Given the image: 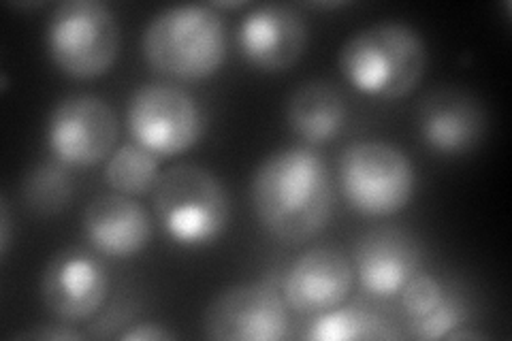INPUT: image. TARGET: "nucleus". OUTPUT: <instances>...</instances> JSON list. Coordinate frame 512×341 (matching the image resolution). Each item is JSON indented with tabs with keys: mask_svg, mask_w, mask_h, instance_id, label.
I'll return each instance as SVG.
<instances>
[{
	"mask_svg": "<svg viewBox=\"0 0 512 341\" xmlns=\"http://www.w3.org/2000/svg\"><path fill=\"white\" fill-rule=\"evenodd\" d=\"M252 207L263 229L286 246H301L325 229L333 211L327 162L310 145L267 156L252 177Z\"/></svg>",
	"mask_w": 512,
	"mask_h": 341,
	"instance_id": "nucleus-1",
	"label": "nucleus"
},
{
	"mask_svg": "<svg viewBox=\"0 0 512 341\" xmlns=\"http://www.w3.org/2000/svg\"><path fill=\"white\" fill-rule=\"evenodd\" d=\"M340 71L348 84L380 101L412 94L427 71V45L419 30L382 22L352 35L340 50Z\"/></svg>",
	"mask_w": 512,
	"mask_h": 341,
	"instance_id": "nucleus-2",
	"label": "nucleus"
},
{
	"mask_svg": "<svg viewBox=\"0 0 512 341\" xmlns=\"http://www.w3.org/2000/svg\"><path fill=\"white\" fill-rule=\"evenodd\" d=\"M143 58L175 81L212 77L227 56V26L214 5H180L160 11L143 30Z\"/></svg>",
	"mask_w": 512,
	"mask_h": 341,
	"instance_id": "nucleus-3",
	"label": "nucleus"
},
{
	"mask_svg": "<svg viewBox=\"0 0 512 341\" xmlns=\"http://www.w3.org/2000/svg\"><path fill=\"white\" fill-rule=\"evenodd\" d=\"M156 218L171 241L184 248L214 243L231 222L229 192L199 165H175L152 190Z\"/></svg>",
	"mask_w": 512,
	"mask_h": 341,
	"instance_id": "nucleus-4",
	"label": "nucleus"
},
{
	"mask_svg": "<svg viewBox=\"0 0 512 341\" xmlns=\"http://www.w3.org/2000/svg\"><path fill=\"white\" fill-rule=\"evenodd\" d=\"M45 47L64 75L96 79L114 67L120 26L114 11L99 0H67L47 18Z\"/></svg>",
	"mask_w": 512,
	"mask_h": 341,
	"instance_id": "nucleus-5",
	"label": "nucleus"
},
{
	"mask_svg": "<svg viewBox=\"0 0 512 341\" xmlns=\"http://www.w3.org/2000/svg\"><path fill=\"white\" fill-rule=\"evenodd\" d=\"M340 188L350 209L389 218L412 201L416 173L410 158L387 141L352 143L340 156Z\"/></svg>",
	"mask_w": 512,
	"mask_h": 341,
	"instance_id": "nucleus-6",
	"label": "nucleus"
},
{
	"mask_svg": "<svg viewBox=\"0 0 512 341\" xmlns=\"http://www.w3.org/2000/svg\"><path fill=\"white\" fill-rule=\"evenodd\" d=\"M128 131L156 158L195 148L203 135V111L192 96L169 84H146L128 101Z\"/></svg>",
	"mask_w": 512,
	"mask_h": 341,
	"instance_id": "nucleus-7",
	"label": "nucleus"
},
{
	"mask_svg": "<svg viewBox=\"0 0 512 341\" xmlns=\"http://www.w3.org/2000/svg\"><path fill=\"white\" fill-rule=\"evenodd\" d=\"M52 158L69 169H88L111 156L118 141V118L99 96L77 94L54 107L45 128Z\"/></svg>",
	"mask_w": 512,
	"mask_h": 341,
	"instance_id": "nucleus-8",
	"label": "nucleus"
},
{
	"mask_svg": "<svg viewBox=\"0 0 512 341\" xmlns=\"http://www.w3.org/2000/svg\"><path fill=\"white\" fill-rule=\"evenodd\" d=\"M203 333L222 341H280L288 335V307L267 284L231 286L205 310Z\"/></svg>",
	"mask_w": 512,
	"mask_h": 341,
	"instance_id": "nucleus-9",
	"label": "nucleus"
},
{
	"mask_svg": "<svg viewBox=\"0 0 512 341\" xmlns=\"http://www.w3.org/2000/svg\"><path fill=\"white\" fill-rule=\"evenodd\" d=\"M109 275L99 256L84 248L60 250L45 265L41 299L56 320L86 322L101 312L107 299Z\"/></svg>",
	"mask_w": 512,
	"mask_h": 341,
	"instance_id": "nucleus-10",
	"label": "nucleus"
},
{
	"mask_svg": "<svg viewBox=\"0 0 512 341\" xmlns=\"http://www.w3.org/2000/svg\"><path fill=\"white\" fill-rule=\"evenodd\" d=\"M355 269L342 248L331 243L303 252L284 278V303L301 316H318L340 307L352 290Z\"/></svg>",
	"mask_w": 512,
	"mask_h": 341,
	"instance_id": "nucleus-11",
	"label": "nucleus"
},
{
	"mask_svg": "<svg viewBox=\"0 0 512 341\" xmlns=\"http://www.w3.org/2000/svg\"><path fill=\"white\" fill-rule=\"evenodd\" d=\"M237 45L254 69L282 73L303 56L308 24L295 7L261 5L244 15L237 28Z\"/></svg>",
	"mask_w": 512,
	"mask_h": 341,
	"instance_id": "nucleus-12",
	"label": "nucleus"
},
{
	"mask_svg": "<svg viewBox=\"0 0 512 341\" xmlns=\"http://www.w3.org/2000/svg\"><path fill=\"white\" fill-rule=\"evenodd\" d=\"M416 126L431 152L455 156L472 152L487 131L485 109L474 96L455 86L429 92L416 111Z\"/></svg>",
	"mask_w": 512,
	"mask_h": 341,
	"instance_id": "nucleus-13",
	"label": "nucleus"
},
{
	"mask_svg": "<svg viewBox=\"0 0 512 341\" xmlns=\"http://www.w3.org/2000/svg\"><path fill=\"white\" fill-rule=\"evenodd\" d=\"M421 267V246L399 226H378L355 248V269L361 286L378 299H391Z\"/></svg>",
	"mask_w": 512,
	"mask_h": 341,
	"instance_id": "nucleus-14",
	"label": "nucleus"
},
{
	"mask_svg": "<svg viewBox=\"0 0 512 341\" xmlns=\"http://www.w3.org/2000/svg\"><path fill=\"white\" fill-rule=\"evenodd\" d=\"M84 235L96 254L131 258L152 239V218L133 197L103 194L84 211Z\"/></svg>",
	"mask_w": 512,
	"mask_h": 341,
	"instance_id": "nucleus-15",
	"label": "nucleus"
},
{
	"mask_svg": "<svg viewBox=\"0 0 512 341\" xmlns=\"http://www.w3.org/2000/svg\"><path fill=\"white\" fill-rule=\"evenodd\" d=\"M348 120L344 92L325 79L301 84L286 103V122L308 145H323L342 133Z\"/></svg>",
	"mask_w": 512,
	"mask_h": 341,
	"instance_id": "nucleus-16",
	"label": "nucleus"
},
{
	"mask_svg": "<svg viewBox=\"0 0 512 341\" xmlns=\"http://www.w3.org/2000/svg\"><path fill=\"white\" fill-rule=\"evenodd\" d=\"M314 341H355V339H393L399 337L391 324L361 303L340 305L335 310L314 316L303 333Z\"/></svg>",
	"mask_w": 512,
	"mask_h": 341,
	"instance_id": "nucleus-17",
	"label": "nucleus"
},
{
	"mask_svg": "<svg viewBox=\"0 0 512 341\" xmlns=\"http://www.w3.org/2000/svg\"><path fill=\"white\" fill-rule=\"evenodd\" d=\"M158 177V158L139 143H124L107 158L105 180L109 188L124 197L150 194Z\"/></svg>",
	"mask_w": 512,
	"mask_h": 341,
	"instance_id": "nucleus-18",
	"label": "nucleus"
},
{
	"mask_svg": "<svg viewBox=\"0 0 512 341\" xmlns=\"http://www.w3.org/2000/svg\"><path fill=\"white\" fill-rule=\"evenodd\" d=\"M73 190L75 182L71 169L58 160H47L28 173L24 199L35 214L54 216L71 203Z\"/></svg>",
	"mask_w": 512,
	"mask_h": 341,
	"instance_id": "nucleus-19",
	"label": "nucleus"
},
{
	"mask_svg": "<svg viewBox=\"0 0 512 341\" xmlns=\"http://www.w3.org/2000/svg\"><path fill=\"white\" fill-rule=\"evenodd\" d=\"M468 320V307L457 295H446L438 303L436 310H431L423 318L408 320V335L414 339H446V335L461 329Z\"/></svg>",
	"mask_w": 512,
	"mask_h": 341,
	"instance_id": "nucleus-20",
	"label": "nucleus"
},
{
	"mask_svg": "<svg viewBox=\"0 0 512 341\" xmlns=\"http://www.w3.org/2000/svg\"><path fill=\"white\" fill-rule=\"evenodd\" d=\"M402 307L408 320L423 318L431 310H436L444 297L442 284L429 273H414L402 288Z\"/></svg>",
	"mask_w": 512,
	"mask_h": 341,
	"instance_id": "nucleus-21",
	"label": "nucleus"
},
{
	"mask_svg": "<svg viewBox=\"0 0 512 341\" xmlns=\"http://www.w3.org/2000/svg\"><path fill=\"white\" fill-rule=\"evenodd\" d=\"M173 337H175V333L158 327V324H150V322L137 324V327H131L128 331L120 333V339H124V341H167Z\"/></svg>",
	"mask_w": 512,
	"mask_h": 341,
	"instance_id": "nucleus-22",
	"label": "nucleus"
},
{
	"mask_svg": "<svg viewBox=\"0 0 512 341\" xmlns=\"http://www.w3.org/2000/svg\"><path fill=\"white\" fill-rule=\"evenodd\" d=\"M11 246V216H9V205L3 199L0 203V254L7 258Z\"/></svg>",
	"mask_w": 512,
	"mask_h": 341,
	"instance_id": "nucleus-23",
	"label": "nucleus"
},
{
	"mask_svg": "<svg viewBox=\"0 0 512 341\" xmlns=\"http://www.w3.org/2000/svg\"><path fill=\"white\" fill-rule=\"evenodd\" d=\"M20 337H28V339H82L77 331L62 327V329H41V331H30V333H22Z\"/></svg>",
	"mask_w": 512,
	"mask_h": 341,
	"instance_id": "nucleus-24",
	"label": "nucleus"
}]
</instances>
